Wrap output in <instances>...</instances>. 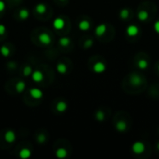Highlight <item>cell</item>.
<instances>
[{
    "mask_svg": "<svg viewBox=\"0 0 159 159\" xmlns=\"http://www.w3.org/2000/svg\"><path fill=\"white\" fill-rule=\"evenodd\" d=\"M116 129H117L118 131L124 132V131L127 129L128 125H127V123H126L125 121H118V122H116Z\"/></svg>",
    "mask_w": 159,
    "mask_h": 159,
    "instance_id": "cell-19",
    "label": "cell"
},
{
    "mask_svg": "<svg viewBox=\"0 0 159 159\" xmlns=\"http://www.w3.org/2000/svg\"><path fill=\"white\" fill-rule=\"evenodd\" d=\"M38 40L43 45H49L51 43V36L48 33H41L38 34Z\"/></svg>",
    "mask_w": 159,
    "mask_h": 159,
    "instance_id": "cell-2",
    "label": "cell"
},
{
    "mask_svg": "<svg viewBox=\"0 0 159 159\" xmlns=\"http://www.w3.org/2000/svg\"><path fill=\"white\" fill-rule=\"evenodd\" d=\"M157 149H158V150H159V143H157Z\"/></svg>",
    "mask_w": 159,
    "mask_h": 159,
    "instance_id": "cell-33",
    "label": "cell"
},
{
    "mask_svg": "<svg viewBox=\"0 0 159 159\" xmlns=\"http://www.w3.org/2000/svg\"><path fill=\"white\" fill-rule=\"evenodd\" d=\"M53 28L55 29V30H58V31H60V30H61V29H63L64 28V25H65V21H64V20L62 19V18H56L54 20H53Z\"/></svg>",
    "mask_w": 159,
    "mask_h": 159,
    "instance_id": "cell-6",
    "label": "cell"
},
{
    "mask_svg": "<svg viewBox=\"0 0 159 159\" xmlns=\"http://www.w3.org/2000/svg\"><path fill=\"white\" fill-rule=\"evenodd\" d=\"M148 18H149V13L146 10H141V11H139V13H138V19L140 20L144 21Z\"/></svg>",
    "mask_w": 159,
    "mask_h": 159,
    "instance_id": "cell-20",
    "label": "cell"
},
{
    "mask_svg": "<svg viewBox=\"0 0 159 159\" xmlns=\"http://www.w3.org/2000/svg\"><path fill=\"white\" fill-rule=\"evenodd\" d=\"M0 53H1V55H2L3 57L7 58V57L9 56L10 50H9V48H8L7 46H2V47L0 48Z\"/></svg>",
    "mask_w": 159,
    "mask_h": 159,
    "instance_id": "cell-22",
    "label": "cell"
},
{
    "mask_svg": "<svg viewBox=\"0 0 159 159\" xmlns=\"http://www.w3.org/2000/svg\"><path fill=\"white\" fill-rule=\"evenodd\" d=\"M68 153H67V150L63 147H61V148H58L55 152V156L57 158L60 159H63L67 157Z\"/></svg>",
    "mask_w": 159,
    "mask_h": 159,
    "instance_id": "cell-10",
    "label": "cell"
},
{
    "mask_svg": "<svg viewBox=\"0 0 159 159\" xmlns=\"http://www.w3.org/2000/svg\"><path fill=\"white\" fill-rule=\"evenodd\" d=\"M5 8H6V4H5V2H4L3 0H0V12L4 11Z\"/></svg>",
    "mask_w": 159,
    "mask_h": 159,
    "instance_id": "cell-30",
    "label": "cell"
},
{
    "mask_svg": "<svg viewBox=\"0 0 159 159\" xmlns=\"http://www.w3.org/2000/svg\"><path fill=\"white\" fill-rule=\"evenodd\" d=\"M16 1H20V0H16Z\"/></svg>",
    "mask_w": 159,
    "mask_h": 159,
    "instance_id": "cell-35",
    "label": "cell"
},
{
    "mask_svg": "<svg viewBox=\"0 0 159 159\" xmlns=\"http://www.w3.org/2000/svg\"><path fill=\"white\" fill-rule=\"evenodd\" d=\"M139 33V28L136 25H129L127 28V34L130 37H133L135 35H137Z\"/></svg>",
    "mask_w": 159,
    "mask_h": 159,
    "instance_id": "cell-8",
    "label": "cell"
},
{
    "mask_svg": "<svg viewBox=\"0 0 159 159\" xmlns=\"http://www.w3.org/2000/svg\"><path fill=\"white\" fill-rule=\"evenodd\" d=\"M92 45H93V41L91 39H88V40H86V42L84 44V48H89L92 47Z\"/></svg>",
    "mask_w": 159,
    "mask_h": 159,
    "instance_id": "cell-28",
    "label": "cell"
},
{
    "mask_svg": "<svg viewBox=\"0 0 159 159\" xmlns=\"http://www.w3.org/2000/svg\"><path fill=\"white\" fill-rule=\"evenodd\" d=\"M32 156V151L29 148H22L20 152H19V157L21 159H27L29 157H31Z\"/></svg>",
    "mask_w": 159,
    "mask_h": 159,
    "instance_id": "cell-9",
    "label": "cell"
},
{
    "mask_svg": "<svg viewBox=\"0 0 159 159\" xmlns=\"http://www.w3.org/2000/svg\"><path fill=\"white\" fill-rule=\"evenodd\" d=\"M56 70H57V72H58L59 74H61V75H64V74H66V73H67V66H66L64 63L60 62V63H58V64H57V66H56Z\"/></svg>",
    "mask_w": 159,
    "mask_h": 159,
    "instance_id": "cell-18",
    "label": "cell"
},
{
    "mask_svg": "<svg viewBox=\"0 0 159 159\" xmlns=\"http://www.w3.org/2000/svg\"><path fill=\"white\" fill-rule=\"evenodd\" d=\"M158 71H159V65H158Z\"/></svg>",
    "mask_w": 159,
    "mask_h": 159,
    "instance_id": "cell-36",
    "label": "cell"
},
{
    "mask_svg": "<svg viewBox=\"0 0 159 159\" xmlns=\"http://www.w3.org/2000/svg\"><path fill=\"white\" fill-rule=\"evenodd\" d=\"M129 10L128 8H123V9L120 10L119 16H120L121 19L125 20V19H127L129 17Z\"/></svg>",
    "mask_w": 159,
    "mask_h": 159,
    "instance_id": "cell-25",
    "label": "cell"
},
{
    "mask_svg": "<svg viewBox=\"0 0 159 159\" xmlns=\"http://www.w3.org/2000/svg\"><path fill=\"white\" fill-rule=\"evenodd\" d=\"M104 118H105L104 113H103L102 110H99V111L96 113V119H97L98 121L102 122V121H103V120H104Z\"/></svg>",
    "mask_w": 159,
    "mask_h": 159,
    "instance_id": "cell-26",
    "label": "cell"
},
{
    "mask_svg": "<svg viewBox=\"0 0 159 159\" xmlns=\"http://www.w3.org/2000/svg\"><path fill=\"white\" fill-rule=\"evenodd\" d=\"M5 141L7 143H13L16 141V133L12 130V129H8L6 133H5Z\"/></svg>",
    "mask_w": 159,
    "mask_h": 159,
    "instance_id": "cell-5",
    "label": "cell"
},
{
    "mask_svg": "<svg viewBox=\"0 0 159 159\" xmlns=\"http://www.w3.org/2000/svg\"><path fill=\"white\" fill-rule=\"evenodd\" d=\"M68 108V104L67 102H65L64 101H61L57 103L56 105V110L59 112V113H64Z\"/></svg>",
    "mask_w": 159,
    "mask_h": 159,
    "instance_id": "cell-12",
    "label": "cell"
},
{
    "mask_svg": "<svg viewBox=\"0 0 159 159\" xmlns=\"http://www.w3.org/2000/svg\"><path fill=\"white\" fill-rule=\"evenodd\" d=\"M35 11L38 14H44L47 11V6L43 3H38L35 7H34Z\"/></svg>",
    "mask_w": 159,
    "mask_h": 159,
    "instance_id": "cell-16",
    "label": "cell"
},
{
    "mask_svg": "<svg viewBox=\"0 0 159 159\" xmlns=\"http://www.w3.org/2000/svg\"><path fill=\"white\" fill-rule=\"evenodd\" d=\"M31 76H32L33 81H34L35 83H40V82H42L43 79H44V74H43L41 71H39V70L33 71Z\"/></svg>",
    "mask_w": 159,
    "mask_h": 159,
    "instance_id": "cell-4",
    "label": "cell"
},
{
    "mask_svg": "<svg viewBox=\"0 0 159 159\" xmlns=\"http://www.w3.org/2000/svg\"><path fill=\"white\" fill-rule=\"evenodd\" d=\"M130 83L133 86H140L143 83V78L138 75H132L130 76Z\"/></svg>",
    "mask_w": 159,
    "mask_h": 159,
    "instance_id": "cell-11",
    "label": "cell"
},
{
    "mask_svg": "<svg viewBox=\"0 0 159 159\" xmlns=\"http://www.w3.org/2000/svg\"><path fill=\"white\" fill-rule=\"evenodd\" d=\"M137 64H138V67L142 70H145L148 67V62L146 60H140Z\"/></svg>",
    "mask_w": 159,
    "mask_h": 159,
    "instance_id": "cell-24",
    "label": "cell"
},
{
    "mask_svg": "<svg viewBox=\"0 0 159 159\" xmlns=\"http://www.w3.org/2000/svg\"><path fill=\"white\" fill-rule=\"evenodd\" d=\"M29 93H30L31 97L34 98V99H35V100L42 99L43 98V95H44L43 92H42V90L40 89H38V88H32L29 90Z\"/></svg>",
    "mask_w": 159,
    "mask_h": 159,
    "instance_id": "cell-3",
    "label": "cell"
},
{
    "mask_svg": "<svg viewBox=\"0 0 159 159\" xmlns=\"http://www.w3.org/2000/svg\"><path fill=\"white\" fill-rule=\"evenodd\" d=\"M25 88H26V84H25L24 81H21V80L18 81L17 84H16V86H15L16 91L18 93H22L25 90Z\"/></svg>",
    "mask_w": 159,
    "mask_h": 159,
    "instance_id": "cell-14",
    "label": "cell"
},
{
    "mask_svg": "<svg viewBox=\"0 0 159 159\" xmlns=\"http://www.w3.org/2000/svg\"><path fill=\"white\" fill-rule=\"evenodd\" d=\"M33 73V68L30 65H25L23 70H22V74L24 76H30Z\"/></svg>",
    "mask_w": 159,
    "mask_h": 159,
    "instance_id": "cell-23",
    "label": "cell"
},
{
    "mask_svg": "<svg viewBox=\"0 0 159 159\" xmlns=\"http://www.w3.org/2000/svg\"><path fill=\"white\" fill-rule=\"evenodd\" d=\"M106 25L105 24H100V25H98L97 27H96V29H95V34H96V35H98V36H101V35H102L105 32H106Z\"/></svg>",
    "mask_w": 159,
    "mask_h": 159,
    "instance_id": "cell-15",
    "label": "cell"
},
{
    "mask_svg": "<svg viewBox=\"0 0 159 159\" xmlns=\"http://www.w3.org/2000/svg\"><path fill=\"white\" fill-rule=\"evenodd\" d=\"M30 16V12L27 8H20L19 11V18L22 20H26Z\"/></svg>",
    "mask_w": 159,
    "mask_h": 159,
    "instance_id": "cell-13",
    "label": "cell"
},
{
    "mask_svg": "<svg viewBox=\"0 0 159 159\" xmlns=\"http://www.w3.org/2000/svg\"><path fill=\"white\" fill-rule=\"evenodd\" d=\"M6 31H7V28H6V26H5L4 24L0 23V35H3V34H5Z\"/></svg>",
    "mask_w": 159,
    "mask_h": 159,
    "instance_id": "cell-29",
    "label": "cell"
},
{
    "mask_svg": "<svg viewBox=\"0 0 159 159\" xmlns=\"http://www.w3.org/2000/svg\"><path fill=\"white\" fill-rule=\"evenodd\" d=\"M106 70V65L103 62H96L93 65V71L97 74H102Z\"/></svg>",
    "mask_w": 159,
    "mask_h": 159,
    "instance_id": "cell-7",
    "label": "cell"
},
{
    "mask_svg": "<svg viewBox=\"0 0 159 159\" xmlns=\"http://www.w3.org/2000/svg\"><path fill=\"white\" fill-rule=\"evenodd\" d=\"M89 27H90V23L86 20H83L78 23V28L81 31H88L89 29Z\"/></svg>",
    "mask_w": 159,
    "mask_h": 159,
    "instance_id": "cell-17",
    "label": "cell"
},
{
    "mask_svg": "<svg viewBox=\"0 0 159 159\" xmlns=\"http://www.w3.org/2000/svg\"><path fill=\"white\" fill-rule=\"evenodd\" d=\"M59 43H60V45L62 46V47H67V46L70 45L71 39H70L69 37H67V36H63V37H61V38H60Z\"/></svg>",
    "mask_w": 159,
    "mask_h": 159,
    "instance_id": "cell-21",
    "label": "cell"
},
{
    "mask_svg": "<svg viewBox=\"0 0 159 159\" xmlns=\"http://www.w3.org/2000/svg\"><path fill=\"white\" fill-rule=\"evenodd\" d=\"M61 1H65V0H61Z\"/></svg>",
    "mask_w": 159,
    "mask_h": 159,
    "instance_id": "cell-34",
    "label": "cell"
},
{
    "mask_svg": "<svg viewBox=\"0 0 159 159\" xmlns=\"http://www.w3.org/2000/svg\"><path fill=\"white\" fill-rule=\"evenodd\" d=\"M7 67H8L9 69H14V68L16 67V63L13 62V61H9V62L7 63Z\"/></svg>",
    "mask_w": 159,
    "mask_h": 159,
    "instance_id": "cell-31",
    "label": "cell"
},
{
    "mask_svg": "<svg viewBox=\"0 0 159 159\" xmlns=\"http://www.w3.org/2000/svg\"><path fill=\"white\" fill-rule=\"evenodd\" d=\"M132 151L135 153V154H143L144 152V149H145V146H144V143L143 142H136L132 144V147H131Z\"/></svg>",
    "mask_w": 159,
    "mask_h": 159,
    "instance_id": "cell-1",
    "label": "cell"
},
{
    "mask_svg": "<svg viewBox=\"0 0 159 159\" xmlns=\"http://www.w3.org/2000/svg\"><path fill=\"white\" fill-rule=\"evenodd\" d=\"M154 28H155V31L159 34V20L157 21H156V23H155V25H154Z\"/></svg>",
    "mask_w": 159,
    "mask_h": 159,
    "instance_id": "cell-32",
    "label": "cell"
},
{
    "mask_svg": "<svg viewBox=\"0 0 159 159\" xmlns=\"http://www.w3.org/2000/svg\"><path fill=\"white\" fill-rule=\"evenodd\" d=\"M36 141H37V143H40V144L45 143H46V141H47V137H46V135H45V134L41 133V134H39V135H37V137H36Z\"/></svg>",
    "mask_w": 159,
    "mask_h": 159,
    "instance_id": "cell-27",
    "label": "cell"
}]
</instances>
